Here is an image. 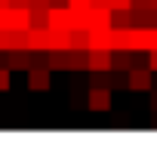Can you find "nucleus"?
Listing matches in <instances>:
<instances>
[{"label": "nucleus", "instance_id": "39448f33", "mask_svg": "<svg viewBox=\"0 0 157 157\" xmlns=\"http://www.w3.org/2000/svg\"><path fill=\"white\" fill-rule=\"evenodd\" d=\"M90 49H114V28H96L90 31Z\"/></svg>", "mask_w": 157, "mask_h": 157}, {"label": "nucleus", "instance_id": "f3484780", "mask_svg": "<svg viewBox=\"0 0 157 157\" xmlns=\"http://www.w3.org/2000/svg\"><path fill=\"white\" fill-rule=\"evenodd\" d=\"M0 49H10V28H0Z\"/></svg>", "mask_w": 157, "mask_h": 157}, {"label": "nucleus", "instance_id": "423d86ee", "mask_svg": "<svg viewBox=\"0 0 157 157\" xmlns=\"http://www.w3.org/2000/svg\"><path fill=\"white\" fill-rule=\"evenodd\" d=\"M86 71H111L108 49H86Z\"/></svg>", "mask_w": 157, "mask_h": 157}, {"label": "nucleus", "instance_id": "f8f14e48", "mask_svg": "<svg viewBox=\"0 0 157 157\" xmlns=\"http://www.w3.org/2000/svg\"><path fill=\"white\" fill-rule=\"evenodd\" d=\"M46 10H49V6H28V22H31V28H46Z\"/></svg>", "mask_w": 157, "mask_h": 157}, {"label": "nucleus", "instance_id": "6e6552de", "mask_svg": "<svg viewBox=\"0 0 157 157\" xmlns=\"http://www.w3.org/2000/svg\"><path fill=\"white\" fill-rule=\"evenodd\" d=\"M71 28H46V49H68Z\"/></svg>", "mask_w": 157, "mask_h": 157}, {"label": "nucleus", "instance_id": "412c9836", "mask_svg": "<svg viewBox=\"0 0 157 157\" xmlns=\"http://www.w3.org/2000/svg\"><path fill=\"white\" fill-rule=\"evenodd\" d=\"M148 10H157V0H148Z\"/></svg>", "mask_w": 157, "mask_h": 157}, {"label": "nucleus", "instance_id": "6ab92c4d", "mask_svg": "<svg viewBox=\"0 0 157 157\" xmlns=\"http://www.w3.org/2000/svg\"><path fill=\"white\" fill-rule=\"evenodd\" d=\"M68 6H77V10H80V6H90V0H68Z\"/></svg>", "mask_w": 157, "mask_h": 157}, {"label": "nucleus", "instance_id": "ddd939ff", "mask_svg": "<svg viewBox=\"0 0 157 157\" xmlns=\"http://www.w3.org/2000/svg\"><path fill=\"white\" fill-rule=\"evenodd\" d=\"M10 49H28L25 46V31H13L10 28Z\"/></svg>", "mask_w": 157, "mask_h": 157}, {"label": "nucleus", "instance_id": "f03ea898", "mask_svg": "<svg viewBox=\"0 0 157 157\" xmlns=\"http://www.w3.org/2000/svg\"><path fill=\"white\" fill-rule=\"evenodd\" d=\"M49 86H52L49 68H43V65H31V68H28V90H31V93H46Z\"/></svg>", "mask_w": 157, "mask_h": 157}, {"label": "nucleus", "instance_id": "9b49d317", "mask_svg": "<svg viewBox=\"0 0 157 157\" xmlns=\"http://www.w3.org/2000/svg\"><path fill=\"white\" fill-rule=\"evenodd\" d=\"M157 49V25H142V52Z\"/></svg>", "mask_w": 157, "mask_h": 157}, {"label": "nucleus", "instance_id": "0eeeda50", "mask_svg": "<svg viewBox=\"0 0 157 157\" xmlns=\"http://www.w3.org/2000/svg\"><path fill=\"white\" fill-rule=\"evenodd\" d=\"M86 28H90V31H96V28H111V10H108V6H90Z\"/></svg>", "mask_w": 157, "mask_h": 157}, {"label": "nucleus", "instance_id": "f257e3e1", "mask_svg": "<svg viewBox=\"0 0 157 157\" xmlns=\"http://www.w3.org/2000/svg\"><path fill=\"white\" fill-rule=\"evenodd\" d=\"M154 80H151V71L148 68H129L126 71V90L132 93H151Z\"/></svg>", "mask_w": 157, "mask_h": 157}, {"label": "nucleus", "instance_id": "7ed1b4c3", "mask_svg": "<svg viewBox=\"0 0 157 157\" xmlns=\"http://www.w3.org/2000/svg\"><path fill=\"white\" fill-rule=\"evenodd\" d=\"M86 108L90 111H108L111 108V90L108 86H90V93H86Z\"/></svg>", "mask_w": 157, "mask_h": 157}, {"label": "nucleus", "instance_id": "2eb2a0df", "mask_svg": "<svg viewBox=\"0 0 157 157\" xmlns=\"http://www.w3.org/2000/svg\"><path fill=\"white\" fill-rule=\"evenodd\" d=\"M145 68L154 74L157 71V49H148V56H145Z\"/></svg>", "mask_w": 157, "mask_h": 157}, {"label": "nucleus", "instance_id": "4be33fe9", "mask_svg": "<svg viewBox=\"0 0 157 157\" xmlns=\"http://www.w3.org/2000/svg\"><path fill=\"white\" fill-rule=\"evenodd\" d=\"M0 6H10V0H0Z\"/></svg>", "mask_w": 157, "mask_h": 157}, {"label": "nucleus", "instance_id": "1a4fd4ad", "mask_svg": "<svg viewBox=\"0 0 157 157\" xmlns=\"http://www.w3.org/2000/svg\"><path fill=\"white\" fill-rule=\"evenodd\" d=\"M132 68V49H111V71H129Z\"/></svg>", "mask_w": 157, "mask_h": 157}, {"label": "nucleus", "instance_id": "20e7f679", "mask_svg": "<svg viewBox=\"0 0 157 157\" xmlns=\"http://www.w3.org/2000/svg\"><path fill=\"white\" fill-rule=\"evenodd\" d=\"M34 52L31 49H6V68L10 71H28Z\"/></svg>", "mask_w": 157, "mask_h": 157}, {"label": "nucleus", "instance_id": "aec40b11", "mask_svg": "<svg viewBox=\"0 0 157 157\" xmlns=\"http://www.w3.org/2000/svg\"><path fill=\"white\" fill-rule=\"evenodd\" d=\"M49 6H68V0H49Z\"/></svg>", "mask_w": 157, "mask_h": 157}, {"label": "nucleus", "instance_id": "4468645a", "mask_svg": "<svg viewBox=\"0 0 157 157\" xmlns=\"http://www.w3.org/2000/svg\"><path fill=\"white\" fill-rule=\"evenodd\" d=\"M10 83H13V71L10 68H0V93H6Z\"/></svg>", "mask_w": 157, "mask_h": 157}, {"label": "nucleus", "instance_id": "dca6fc26", "mask_svg": "<svg viewBox=\"0 0 157 157\" xmlns=\"http://www.w3.org/2000/svg\"><path fill=\"white\" fill-rule=\"evenodd\" d=\"M108 6H111V10H129L132 0H108Z\"/></svg>", "mask_w": 157, "mask_h": 157}, {"label": "nucleus", "instance_id": "a211bd4d", "mask_svg": "<svg viewBox=\"0 0 157 157\" xmlns=\"http://www.w3.org/2000/svg\"><path fill=\"white\" fill-rule=\"evenodd\" d=\"M151 111H154V117H157V90L151 86Z\"/></svg>", "mask_w": 157, "mask_h": 157}, {"label": "nucleus", "instance_id": "9d476101", "mask_svg": "<svg viewBox=\"0 0 157 157\" xmlns=\"http://www.w3.org/2000/svg\"><path fill=\"white\" fill-rule=\"evenodd\" d=\"M68 49H90V28H71Z\"/></svg>", "mask_w": 157, "mask_h": 157}]
</instances>
